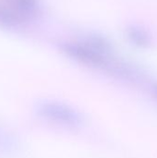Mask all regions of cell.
I'll list each match as a JSON object with an SVG mask.
<instances>
[{"label": "cell", "instance_id": "obj_3", "mask_svg": "<svg viewBox=\"0 0 157 158\" xmlns=\"http://www.w3.org/2000/svg\"><path fill=\"white\" fill-rule=\"evenodd\" d=\"M35 11V0H0V22L3 23H21Z\"/></svg>", "mask_w": 157, "mask_h": 158}, {"label": "cell", "instance_id": "obj_6", "mask_svg": "<svg viewBox=\"0 0 157 158\" xmlns=\"http://www.w3.org/2000/svg\"><path fill=\"white\" fill-rule=\"evenodd\" d=\"M155 94H156L157 96V85L155 87Z\"/></svg>", "mask_w": 157, "mask_h": 158}, {"label": "cell", "instance_id": "obj_5", "mask_svg": "<svg viewBox=\"0 0 157 158\" xmlns=\"http://www.w3.org/2000/svg\"><path fill=\"white\" fill-rule=\"evenodd\" d=\"M128 37L138 47L146 48L151 44V36L149 32L139 26H131L128 30Z\"/></svg>", "mask_w": 157, "mask_h": 158}, {"label": "cell", "instance_id": "obj_1", "mask_svg": "<svg viewBox=\"0 0 157 158\" xmlns=\"http://www.w3.org/2000/svg\"><path fill=\"white\" fill-rule=\"evenodd\" d=\"M67 52L74 59L90 67L122 76L130 74V69L118 60L112 45L104 38L97 37L86 42L70 44L67 47Z\"/></svg>", "mask_w": 157, "mask_h": 158}, {"label": "cell", "instance_id": "obj_2", "mask_svg": "<svg viewBox=\"0 0 157 158\" xmlns=\"http://www.w3.org/2000/svg\"><path fill=\"white\" fill-rule=\"evenodd\" d=\"M33 111L42 121L68 131L81 129L85 122V116L74 106L57 99H43L38 101Z\"/></svg>", "mask_w": 157, "mask_h": 158}, {"label": "cell", "instance_id": "obj_4", "mask_svg": "<svg viewBox=\"0 0 157 158\" xmlns=\"http://www.w3.org/2000/svg\"><path fill=\"white\" fill-rule=\"evenodd\" d=\"M18 138L9 130L0 124V157H7L19 150Z\"/></svg>", "mask_w": 157, "mask_h": 158}]
</instances>
